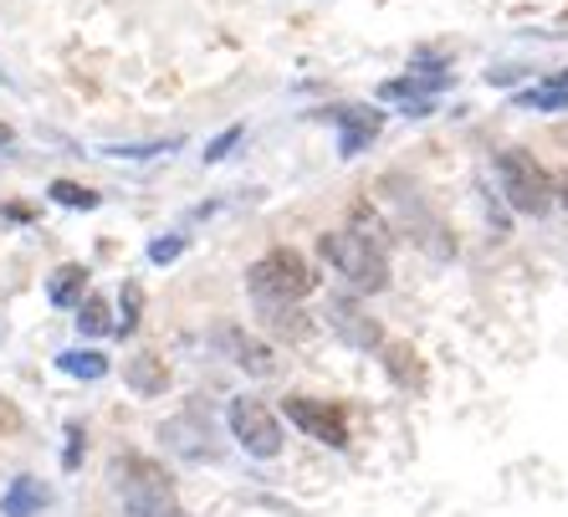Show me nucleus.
I'll list each match as a JSON object with an SVG mask.
<instances>
[{"mask_svg":"<svg viewBox=\"0 0 568 517\" xmlns=\"http://www.w3.org/2000/svg\"><path fill=\"white\" fill-rule=\"evenodd\" d=\"M108 487L123 503L129 517H159L174 507V481L170 472L149 456H113L108 462Z\"/></svg>","mask_w":568,"mask_h":517,"instance_id":"1","label":"nucleus"},{"mask_svg":"<svg viewBox=\"0 0 568 517\" xmlns=\"http://www.w3.org/2000/svg\"><path fill=\"white\" fill-rule=\"evenodd\" d=\"M323 262L338 272L354 292H384L389 287V256L374 236H358V231H328L317 241Z\"/></svg>","mask_w":568,"mask_h":517,"instance_id":"2","label":"nucleus"},{"mask_svg":"<svg viewBox=\"0 0 568 517\" xmlns=\"http://www.w3.org/2000/svg\"><path fill=\"white\" fill-rule=\"evenodd\" d=\"M246 287H252L256 307H297L317 287V277L297 252L277 246V252H266L262 262L246 266Z\"/></svg>","mask_w":568,"mask_h":517,"instance_id":"3","label":"nucleus"},{"mask_svg":"<svg viewBox=\"0 0 568 517\" xmlns=\"http://www.w3.org/2000/svg\"><path fill=\"white\" fill-rule=\"evenodd\" d=\"M497 180L513 211L523 215H548L554 211V174L532 160L528 149H503L497 154Z\"/></svg>","mask_w":568,"mask_h":517,"instance_id":"4","label":"nucleus"},{"mask_svg":"<svg viewBox=\"0 0 568 517\" xmlns=\"http://www.w3.org/2000/svg\"><path fill=\"white\" fill-rule=\"evenodd\" d=\"M287 420L297 430H307L313 440L333 446V452H344L348 446V410L344 405H333V399H313V395H287Z\"/></svg>","mask_w":568,"mask_h":517,"instance_id":"5","label":"nucleus"},{"mask_svg":"<svg viewBox=\"0 0 568 517\" xmlns=\"http://www.w3.org/2000/svg\"><path fill=\"white\" fill-rule=\"evenodd\" d=\"M231 436H236L252 456H262V462L282 452V425L262 399H231Z\"/></svg>","mask_w":568,"mask_h":517,"instance_id":"6","label":"nucleus"},{"mask_svg":"<svg viewBox=\"0 0 568 517\" xmlns=\"http://www.w3.org/2000/svg\"><path fill=\"white\" fill-rule=\"evenodd\" d=\"M328 119L338 123V154H344V160L364 154V149L379 139V129H384V113H379V108H333Z\"/></svg>","mask_w":568,"mask_h":517,"instance_id":"7","label":"nucleus"},{"mask_svg":"<svg viewBox=\"0 0 568 517\" xmlns=\"http://www.w3.org/2000/svg\"><path fill=\"white\" fill-rule=\"evenodd\" d=\"M328 328L338 333L344 344H354V348H384L379 323H374L358 303H348V297H333L328 303Z\"/></svg>","mask_w":568,"mask_h":517,"instance_id":"8","label":"nucleus"},{"mask_svg":"<svg viewBox=\"0 0 568 517\" xmlns=\"http://www.w3.org/2000/svg\"><path fill=\"white\" fill-rule=\"evenodd\" d=\"M221 348L231 354V364L246 369L252 379H272V374H277V354H272L262 338H252L246 328H221Z\"/></svg>","mask_w":568,"mask_h":517,"instance_id":"9","label":"nucleus"},{"mask_svg":"<svg viewBox=\"0 0 568 517\" xmlns=\"http://www.w3.org/2000/svg\"><path fill=\"white\" fill-rule=\"evenodd\" d=\"M159 440H164L174 456H185V462H211L215 456L211 425H200V415H174V420H164Z\"/></svg>","mask_w":568,"mask_h":517,"instance_id":"10","label":"nucleus"},{"mask_svg":"<svg viewBox=\"0 0 568 517\" xmlns=\"http://www.w3.org/2000/svg\"><path fill=\"white\" fill-rule=\"evenodd\" d=\"M123 385H129L133 395L154 399V395H164V385H170V369H164L159 354H133V358H123Z\"/></svg>","mask_w":568,"mask_h":517,"instance_id":"11","label":"nucleus"},{"mask_svg":"<svg viewBox=\"0 0 568 517\" xmlns=\"http://www.w3.org/2000/svg\"><path fill=\"white\" fill-rule=\"evenodd\" d=\"M384 369H389V379L399 389H415V395L425 389V364L410 344H384Z\"/></svg>","mask_w":568,"mask_h":517,"instance_id":"12","label":"nucleus"},{"mask_svg":"<svg viewBox=\"0 0 568 517\" xmlns=\"http://www.w3.org/2000/svg\"><path fill=\"white\" fill-rule=\"evenodd\" d=\"M47 503H52V491L41 487L37 477H16L11 491L0 497V513H6V517H37Z\"/></svg>","mask_w":568,"mask_h":517,"instance_id":"13","label":"nucleus"},{"mask_svg":"<svg viewBox=\"0 0 568 517\" xmlns=\"http://www.w3.org/2000/svg\"><path fill=\"white\" fill-rule=\"evenodd\" d=\"M47 297H52V307H78L88 297V266H78V262L57 266L52 282H47Z\"/></svg>","mask_w":568,"mask_h":517,"instance_id":"14","label":"nucleus"},{"mask_svg":"<svg viewBox=\"0 0 568 517\" xmlns=\"http://www.w3.org/2000/svg\"><path fill=\"white\" fill-rule=\"evenodd\" d=\"M517 108H532V113H564L568 108V72H554V78H542L538 88L517 93Z\"/></svg>","mask_w":568,"mask_h":517,"instance_id":"15","label":"nucleus"},{"mask_svg":"<svg viewBox=\"0 0 568 517\" xmlns=\"http://www.w3.org/2000/svg\"><path fill=\"white\" fill-rule=\"evenodd\" d=\"M78 328L88 333V338H103V333H113V307H108V297H98V292H88L78 303Z\"/></svg>","mask_w":568,"mask_h":517,"instance_id":"16","label":"nucleus"},{"mask_svg":"<svg viewBox=\"0 0 568 517\" xmlns=\"http://www.w3.org/2000/svg\"><path fill=\"white\" fill-rule=\"evenodd\" d=\"M57 369L72 374V379H103L108 358L93 354V348H67V354H57Z\"/></svg>","mask_w":568,"mask_h":517,"instance_id":"17","label":"nucleus"},{"mask_svg":"<svg viewBox=\"0 0 568 517\" xmlns=\"http://www.w3.org/2000/svg\"><path fill=\"white\" fill-rule=\"evenodd\" d=\"M139 313H144V287L139 282H123V297H119V318H113V333H133L139 328Z\"/></svg>","mask_w":568,"mask_h":517,"instance_id":"18","label":"nucleus"},{"mask_svg":"<svg viewBox=\"0 0 568 517\" xmlns=\"http://www.w3.org/2000/svg\"><path fill=\"white\" fill-rule=\"evenodd\" d=\"M47 195L57 200V205H67V211H98V195L88 185H72V180H52V190Z\"/></svg>","mask_w":568,"mask_h":517,"instance_id":"19","label":"nucleus"},{"mask_svg":"<svg viewBox=\"0 0 568 517\" xmlns=\"http://www.w3.org/2000/svg\"><path fill=\"white\" fill-rule=\"evenodd\" d=\"M180 149V139H149V144H108V160H154V154H170Z\"/></svg>","mask_w":568,"mask_h":517,"instance_id":"20","label":"nucleus"},{"mask_svg":"<svg viewBox=\"0 0 568 517\" xmlns=\"http://www.w3.org/2000/svg\"><path fill=\"white\" fill-rule=\"evenodd\" d=\"M262 318H266V328L282 333V338H303L307 333V323H303L297 307H262Z\"/></svg>","mask_w":568,"mask_h":517,"instance_id":"21","label":"nucleus"},{"mask_svg":"<svg viewBox=\"0 0 568 517\" xmlns=\"http://www.w3.org/2000/svg\"><path fill=\"white\" fill-rule=\"evenodd\" d=\"M180 252H185V236H180V231H170V236H154V241H149V262H154V266H170Z\"/></svg>","mask_w":568,"mask_h":517,"instance_id":"22","label":"nucleus"},{"mask_svg":"<svg viewBox=\"0 0 568 517\" xmlns=\"http://www.w3.org/2000/svg\"><path fill=\"white\" fill-rule=\"evenodd\" d=\"M241 144V129H225V133H215L211 144H205V164H221L225 154H231V149Z\"/></svg>","mask_w":568,"mask_h":517,"instance_id":"23","label":"nucleus"},{"mask_svg":"<svg viewBox=\"0 0 568 517\" xmlns=\"http://www.w3.org/2000/svg\"><path fill=\"white\" fill-rule=\"evenodd\" d=\"M82 452H88V436H82V425H67V452H62V466H67V472H78Z\"/></svg>","mask_w":568,"mask_h":517,"instance_id":"24","label":"nucleus"},{"mask_svg":"<svg viewBox=\"0 0 568 517\" xmlns=\"http://www.w3.org/2000/svg\"><path fill=\"white\" fill-rule=\"evenodd\" d=\"M554 200L568 211V170H564V174H554Z\"/></svg>","mask_w":568,"mask_h":517,"instance_id":"25","label":"nucleus"},{"mask_svg":"<svg viewBox=\"0 0 568 517\" xmlns=\"http://www.w3.org/2000/svg\"><path fill=\"white\" fill-rule=\"evenodd\" d=\"M11 144H16V133L6 129V123H0V149H11Z\"/></svg>","mask_w":568,"mask_h":517,"instance_id":"26","label":"nucleus"},{"mask_svg":"<svg viewBox=\"0 0 568 517\" xmlns=\"http://www.w3.org/2000/svg\"><path fill=\"white\" fill-rule=\"evenodd\" d=\"M159 517H190V513H180V507H170V513H159Z\"/></svg>","mask_w":568,"mask_h":517,"instance_id":"27","label":"nucleus"}]
</instances>
